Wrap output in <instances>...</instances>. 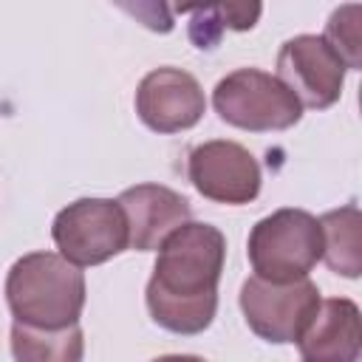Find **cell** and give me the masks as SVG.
<instances>
[{
	"mask_svg": "<svg viewBox=\"0 0 362 362\" xmlns=\"http://www.w3.org/2000/svg\"><path fill=\"white\" fill-rule=\"evenodd\" d=\"M226 260V238L218 226L187 221L161 246L144 288L156 325L170 334H204L218 311V283Z\"/></svg>",
	"mask_w": 362,
	"mask_h": 362,
	"instance_id": "1",
	"label": "cell"
},
{
	"mask_svg": "<svg viewBox=\"0 0 362 362\" xmlns=\"http://www.w3.org/2000/svg\"><path fill=\"white\" fill-rule=\"evenodd\" d=\"M139 119L161 136L195 127L206 113V96L201 82L184 68H153L136 88Z\"/></svg>",
	"mask_w": 362,
	"mask_h": 362,
	"instance_id": "9",
	"label": "cell"
},
{
	"mask_svg": "<svg viewBox=\"0 0 362 362\" xmlns=\"http://www.w3.org/2000/svg\"><path fill=\"white\" fill-rule=\"evenodd\" d=\"M322 40L334 48V54L342 59L348 71H359L362 68V6L345 3L334 8L325 23Z\"/></svg>",
	"mask_w": 362,
	"mask_h": 362,
	"instance_id": "14",
	"label": "cell"
},
{
	"mask_svg": "<svg viewBox=\"0 0 362 362\" xmlns=\"http://www.w3.org/2000/svg\"><path fill=\"white\" fill-rule=\"evenodd\" d=\"M212 107L221 122L249 133L288 130L303 119L297 96L277 76L260 68H238L218 79Z\"/></svg>",
	"mask_w": 362,
	"mask_h": 362,
	"instance_id": "4",
	"label": "cell"
},
{
	"mask_svg": "<svg viewBox=\"0 0 362 362\" xmlns=\"http://www.w3.org/2000/svg\"><path fill=\"white\" fill-rule=\"evenodd\" d=\"M189 184L215 204H252L260 195V164L257 158L238 141L212 139L192 147L187 158Z\"/></svg>",
	"mask_w": 362,
	"mask_h": 362,
	"instance_id": "8",
	"label": "cell"
},
{
	"mask_svg": "<svg viewBox=\"0 0 362 362\" xmlns=\"http://www.w3.org/2000/svg\"><path fill=\"white\" fill-rule=\"evenodd\" d=\"M246 257L255 277L269 283H294L322 260L320 221L294 206L274 209L260 218L246 240Z\"/></svg>",
	"mask_w": 362,
	"mask_h": 362,
	"instance_id": "3",
	"label": "cell"
},
{
	"mask_svg": "<svg viewBox=\"0 0 362 362\" xmlns=\"http://www.w3.org/2000/svg\"><path fill=\"white\" fill-rule=\"evenodd\" d=\"M260 11H263L260 3H221L223 25L232 28V31H249V28H255Z\"/></svg>",
	"mask_w": 362,
	"mask_h": 362,
	"instance_id": "16",
	"label": "cell"
},
{
	"mask_svg": "<svg viewBox=\"0 0 362 362\" xmlns=\"http://www.w3.org/2000/svg\"><path fill=\"white\" fill-rule=\"evenodd\" d=\"M320 221L322 260L334 274L356 280L362 274V215L356 204L325 212Z\"/></svg>",
	"mask_w": 362,
	"mask_h": 362,
	"instance_id": "12",
	"label": "cell"
},
{
	"mask_svg": "<svg viewBox=\"0 0 362 362\" xmlns=\"http://www.w3.org/2000/svg\"><path fill=\"white\" fill-rule=\"evenodd\" d=\"M345 65L322 34H297L277 51V79L297 96L303 107L325 110L339 102Z\"/></svg>",
	"mask_w": 362,
	"mask_h": 362,
	"instance_id": "7",
	"label": "cell"
},
{
	"mask_svg": "<svg viewBox=\"0 0 362 362\" xmlns=\"http://www.w3.org/2000/svg\"><path fill=\"white\" fill-rule=\"evenodd\" d=\"M88 300L85 274L59 252H28L6 274V303L20 325L68 328L76 325Z\"/></svg>",
	"mask_w": 362,
	"mask_h": 362,
	"instance_id": "2",
	"label": "cell"
},
{
	"mask_svg": "<svg viewBox=\"0 0 362 362\" xmlns=\"http://www.w3.org/2000/svg\"><path fill=\"white\" fill-rule=\"evenodd\" d=\"M150 362H206V359H201L195 354H167V356H156Z\"/></svg>",
	"mask_w": 362,
	"mask_h": 362,
	"instance_id": "17",
	"label": "cell"
},
{
	"mask_svg": "<svg viewBox=\"0 0 362 362\" xmlns=\"http://www.w3.org/2000/svg\"><path fill=\"white\" fill-rule=\"evenodd\" d=\"M11 356L14 362H82L85 334L82 325H68L57 331L11 325Z\"/></svg>",
	"mask_w": 362,
	"mask_h": 362,
	"instance_id": "13",
	"label": "cell"
},
{
	"mask_svg": "<svg viewBox=\"0 0 362 362\" xmlns=\"http://www.w3.org/2000/svg\"><path fill=\"white\" fill-rule=\"evenodd\" d=\"M320 288L308 277L294 283H269L249 277L240 286L238 303L246 325L266 342H297L320 305Z\"/></svg>",
	"mask_w": 362,
	"mask_h": 362,
	"instance_id": "6",
	"label": "cell"
},
{
	"mask_svg": "<svg viewBox=\"0 0 362 362\" xmlns=\"http://www.w3.org/2000/svg\"><path fill=\"white\" fill-rule=\"evenodd\" d=\"M181 11L192 17V20H189V40H192V45H195L198 51H212V48L221 42L223 31H226L223 14H221V3H215V6H195V8H181Z\"/></svg>",
	"mask_w": 362,
	"mask_h": 362,
	"instance_id": "15",
	"label": "cell"
},
{
	"mask_svg": "<svg viewBox=\"0 0 362 362\" xmlns=\"http://www.w3.org/2000/svg\"><path fill=\"white\" fill-rule=\"evenodd\" d=\"M116 204L127 221V238L136 252H158V246L189 221V201L164 184L127 187Z\"/></svg>",
	"mask_w": 362,
	"mask_h": 362,
	"instance_id": "10",
	"label": "cell"
},
{
	"mask_svg": "<svg viewBox=\"0 0 362 362\" xmlns=\"http://www.w3.org/2000/svg\"><path fill=\"white\" fill-rule=\"evenodd\" d=\"M297 345L303 362H356L362 345L359 305L348 297L320 300Z\"/></svg>",
	"mask_w": 362,
	"mask_h": 362,
	"instance_id": "11",
	"label": "cell"
},
{
	"mask_svg": "<svg viewBox=\"0 0 362 362\" xmlns=\"http://www.w3.org/2000/svg\"><path fill=\"white\" fill-rule=\"evenodd\" d=\"M51 238L74 266H99L130 246L127 221L113 198H76L57 212Z\"/></svg>",
	"mask_w": 362,
	"mask_h": 362,
	"instance_id": "5",
	"label": "cell"
}]
</instances>
